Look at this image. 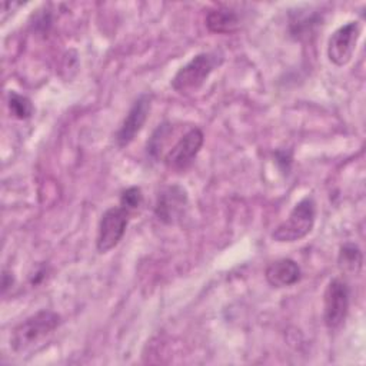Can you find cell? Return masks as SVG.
Segmentation results:
<instances>
[{
    "label": "cell",
    "instance_id": "obj_15",
    "mask_svg": "<svg viewBox=\"0 0 366 366\" xmlns=\"http://www.w3.org/2000/svg\"><path fill=\"white\" fill-rule=\"evenodd\" d=\"M142 203H143V193H142V189L137 186L127 187L120 194V206L126 209L129 213L137 210Z\"/></svg>",
    "mask_w": 366,
    "mask_h": 366
},
{
    "label": "cell",
    "instance_id": "obj_14",
    "mask_svg": "<svg viewBox=\"0 0 366 366\" xmlns=\"http://www.w3.org/2000/svg\"><path fill=\"white\" fill-rule=\"evenodd\" d=\"M172 132V126L169 123H162L157 126V129L153 132L150 140L147 142V152L152 157H157L162 152V147L164 144L166 136Z\"/></svg>",
    "mask_w": 366,
    "mask_h": 366
},
{
    "label": "cell",
    "instance_id": "obj_7",
    "mask_svg": "<svg viewBox=\"0 0 366 366\" xmlns=\"http://www.w3.org/2000/svg\"><path fill=\"white\" fill-rule=\"evenodd\" d=\"M360 37L359 21H347L332 33L327 41V57L336 66L347 64Z\"/></svg>",
    "mask_w": 366,
    "mask_h": 366
},
{
    "label": "cell",
    "instance_id": "obj_11",
    "mask_svg": "<svg viewBox=\"0 0 366 366\" xmlns=\"http://www.w3.org/2000/svg\"><path fill=\"white\" fill-rule=\"evenodd\" d=\"M206 26L212 33L232 34L240 27V16L229 6H216L207 11Z\"/></svg>",
    "mask_w": 366,
    "mask_h": 366
},
{
    "label": "cell",
    "instance_id": "obj_10",
    "mask_svg": "<svg viewBox=\"0 0 366 366\" xmlns=\"http://www.w3.org/2000/svg\"><path fill=\"white\" fill-rule=\"evenodd\" d=\"M302 272L299 264L292 259H279L272 262L266 270L264 277L273 287H287L300 280Z\"/></svg>",
    "mask_w": 366,
    "mask_h": 366
},
{
    "label": "cell",
    "instance_id": "obj_5",
    "mask_svg": "<svg viewBox=\"0 0 366 366\" xmlns=\"http://www.w3.org/2000/svg\"><path fill=\"white\" fill-rule=\"evenodd\" d=\"M349 312V287L342 279H332L323 295V320L327 329H339Z\"/></svg>",
    "mask_w": 366,
    "mask_h": 366
},
{
    "label": "cell",
    "instance_id": "obj_8",
    "mask_svg": "<svg viewBox=\"0 0 366 366\" xmlns=\"http://www.w3.org/2000/svg\"><path fill=\"white\" fill-rule=\"evenodd\" d=\"M187 204V192L180 184H169L159 192L154 213L160 222L174 224L183 217Z\"/></svg>",
    "mask_w": 366,
    "mask_h": 366
},
{
    "label": "cell",
    "instance_id": "obj_1",
    "mask_svg": "<svg viewBox=\"0 0 366 366\" xmlns=\"http://www.w3.org/2000/svg\"><path fill=\"white\" fill-rule=\"evenodd\" d=\"M60 322V315L46 309L26 317L11 332V350L19 356L34 353L54 333Z\"/></svg>",
    "mask_w": 366,
    "mask_h": 366
},
{
    "label": "cell",
    "instance_id": "obj_6",
    "mask_svg": "<svg viewBox=\"0 0 366 366\" xmlns=\"http://www.w3.org/2000/svg\"><path fill=\"white\" fill-rule=\"evenodd\" d=\"M203 140V132L199 127H192L164 154V164L176 172L186 170L199 154Z\"/></svg>",
    "mask_w": 366,
    "mask_h": 366
},
{
    "label": "cell",
    "instance_id": "obj_2",
    "mask_svg": "<svg viewBox=\"0 0 366 366\" xmlns=\"http://www.w3.org/2000/svg\"><path fill=\"white\" fill-rule=\"evenodd\" d=\"M223 57L214 51L199 53L183 67L177 70L172 79V87L182 94H190L197 92L210 76V73L219 67Z\"/></svg>",
    "mask_w": 366,
    "mask_h": 366
},
{
    "label": "cell",
    "instance_id": "obj_9",
    "mask_svg": "<svg viewBox=\"0 0 366 366\" xmlns=\"http://www.w3.org/2000/svg\"><path fill=\"white\" fill-rule=\"evenodd\" d=\"M150 104H152V97L149 94H140L134 103L132 104L129 113L123 119L117 133H116V142L120 147L129 146L134 137L139 134V132L143 129L149 112H150Z\"/></svg>",
    "mask_w": 366,
    "mask_h": 366
},
{
    "label": "cell",
    "instance_id": "obj_4",
    "mask_svg": "<svg viewBox=\"0 0 366 366\" xmlns=\"http://www.w3.org/2000/svg\"><path fill=\"white\" fill-rule=\"evenodd\" d=\"M130 213L122 206L109 207L100 217L96 236V249L99 253H107L122 240Z\"/></svg>",
    "mask_w": 366,
    "mask_h": 366
},
{
    "label": "cell",
    "instance_id": "obj_3",
    "mask_svg": "<svg viewBox=\"0 0 366 366\" xmlns=\"http://www.w3.org/2000/svg\"><path fill=\"white\" fill-rule=\"evenodd\" d=\"M316 220V203L312 196L303 197L295 204L287 219L272 232L273 240L279 243H292L307 236Z\"/></svg>",
    "mask_w": 366,
    "mask_h": 366
},
{
    "label": "cell",
    "instance_id": "obj_12",
    "mask_svg": "<svg viewBox=\"0 0 366 366\" xmlns=\"http://www.w3.org/2000/svg\"><path fill=\"white\" fill-rule=\"evenodd\" d=\"M337 263L340 270L347 273H359L363 264L362 250L355 243H345L340 247Z\"/></svg>",
    "mask_w": 366,
    "mask_h": 366
},
{
    "label": "cell",
    "instance_id": "obj_13",
    "mask_svg": "<svg viewBox=\"0 0 366 366\" xmlns=\"http://www.w3.org/2000/svg\"><path fill=\"white\" fill-rule=\"evenodd\" d=\"M9 109H10L11 114L20 120H26V119L31 117L33 110H34L31 100L23 94L16 93V92L9 93Z\"/></svg>",
    "mask_w": 366,
    "mask_h": 366
}]
</instances>
